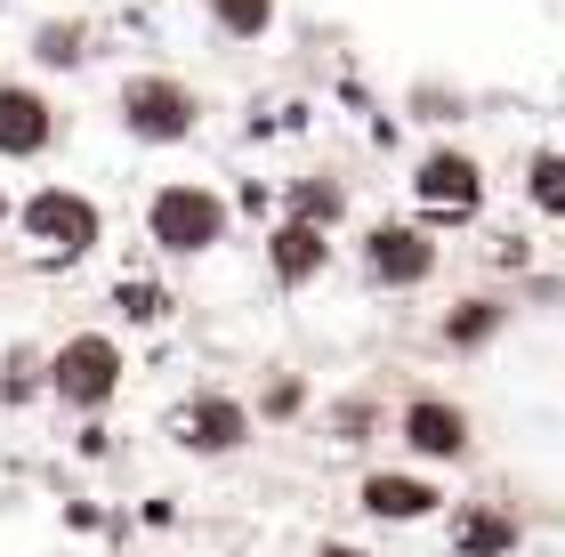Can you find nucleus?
Here are the masks:
<instances>
[{
    "mask_svg": "<svg viewBox=\"0 0 565 557\" xmlns=\"http://www.w3.org/2000/svg\"><path fill=\"white\" fill-rule=\"evenodd\" d=\"M33 388H49V356L41 347H9V364H0V404H24Z\"/></svg>",
    "mask_w": 565,
    "mask_h": 557,
    "instance_id": "obj_16",
    "label": "nucleus"
},
{
    "mask_svg": "<svg viewBox=\"0 0 565 557\" xmlns=\"http://www.w3.org/2000/svg\"><path fill=\"white\" fill-rule=\"evenodd\" d=\"M404 444H413L420 461H460V452H469V413H460L452 396H413L404 404Z\"/></svg>",
    "mask_w": 565,
    "mask_h": 557,
    "instance_id": "obj_9",
    "label": "nucleus"
},
{
    "mask_svg": "<svg viewBox=\"0 0 565 557\" xmlns=\"http://www.w3.org/2000/svg\"><path fill=\"white\" fill-rule=\"evenodd\" d=\"M364 283L372 291H420L428 275H436V243L420 235V226H404V218H388V226H372L364 235Z\"/></svg>",
    "mask_w": 565,
    "mask_h": 557,
    "instance_id": "obj_7",
    "label": "nucleus"
},
{
    "mask_svg": "<svg viewBox=\"0 0 565 557\" xmlns=\"http://www.w3.org/2000/svg\"><path fill=\"white\" fill-rule=\"evenodd\" d=\"M121 388V347L106 332H73L57 356H49V396L73 404V413H106Z\"/></svg>",
    "mask_w": 565,
    "mask_h": 557,
    "instance_id": "obj_6",
    "label": "nucleus"
},
{
    "mask_svg": "<svg viewBox=\"0 0 565 557\" xmlns=\"http://www.w3.org/2000/svg\"><path fill=\"white\" fill-rule=\"evenodd\" d=\"M501 332V308L493 299H460V308L445 315V347H460V356H469V347H484Z\"/></svg>",
    "mask_w": 565,
    "mask_h": 557,
    "instance_id": "obj_14",
    "label": "nucleus"
},
{
    "mask_svg": "<svg viewBox=\"0 0 565 557\" xmlns=\"http://www.w3.org/2000/svg\"><path fill=\"white\" fill-rule=\"evenodd\" d=\"M282 218H307V226H340L348 218V194L331 179H291L282 186Z\"/></svg>",
    "mask_w": 565,
    "mask_h": 557,
    "instance_id": "obj_13",
    "label": "nucleus"
},
{
    "mask_svg": "<svg viewBox=\"0 0 565 557\" xmlns=\"http://www.w3.org/2000/svg\"><path fill=\"white\" fill-rule=\"evenodd\" d=\"M299 404H307V388H299V379H275V388L259 396V413H267V420H291Z\"/></svg>",
    "mask_w": 565,
    "mask_h": 557,
    "instance_id": "obj_21",
    "label": "nucleus"
},
{
    "mask_svg": "<svg viewBox=\"0 0 565 557\" xmlns=\"http://www.w3.org/2000/svg\"><path fill=\"white\" fill-rule=\"evenodd\" d=\"M114 308L130 315V323H162V315H170V291L146 283V275H121V283H114Z\"/></svg>",
    "mask_w": 565,
    "mask_h": 557,
    "instance_id": "obj_17",
    "label": "nucleus"
},
{
    "mask_svg": "<svg viewBox=\"0 0 565 557\" xmlns=\"http://www.w3.org/2000/svg\"><path fill=\"white\" fill-rule=\"evenodd\" d=\"M57 138V106L33 82H0V162H33Z\"/></svg>",
    "mask_w": 565,
    "mask_h": 557,
    "instance_id": "obj_8",
    "label": "nucleus"
},
{
    "mask_svg": "<svg viewBox=\"0 0 565 557\" xmlns=\"http://www.w3.org/2000/svg\"><path fill=\"white\" fill-rule=\"evenodd\" d=\"M114 114H121V130H130L138 146H186L194 121H202L194 89L178 82V73H130L121 97H114Z\"/></svg>",
    "mask_w": 565,
    "mask_h": 557,
    "instance_id": "obj_3",
    "label": "nucleus"
},
{
    "mask_svg": "<svg viewBox=\"0 0 565 557\" xmlns=\"http://www.w3.org/2000/svg\"><path fill=\"white\" fill-rule=\"evenodd\" d=\"M316 557H364V549H355V542H323Z\"/></svg>",
    "mask_w": 565,
    "mask_h": 557,
    "instance_id": "obj_22",
    "label": "nucleus"
},
{
    "mask_svg": "<svg viewBox=\"0 0 565 557\" xmlns=\"http://www.w3.org/2000/svg\"><path fill=\"white\" fill-rule=\"evenodd\" d=\"M518 542H525V525L493 510V501H460L452 510V557H518Z\"/></svg>",
    "mask_w": 565,
    "mask_h": 557,
    "instance_id": "obj_11",
    "label": "nucleus"
},
{
    "mask_svg": "<svg viewBox=\"0 0 565 557\" xmlns=\"http://www.w3.org/2000/svg\"><path fill=\"white\" fill-rule=\"evenodd\" d=\"M372 420H380V413H372V396H348V404H331V420H323V428H331V444H364V437H372Z\"/></svg>",
    "mask_w": 565,
    "mask_h": 557,
    "instance_id": "obj_19",
    "label": "nucleus"
},
{
    "mask_svg": "<svg viewBox=\"0 0 565 557\" xmlns=\"http://www.w3.org/2000/svg\"><path fill=\"white\" fill-rule=\"evenodd\" d=\"M17 226H24V243H33L49 267H73V259H89V250L106 243V211H97L89 194H73V186H41L17 211Z\"/></svg>",
    "mask_w": 565,
    "mask_h": 557,
    "instance_id": "obj_1",
    "label": "nucleus"
},
{
    "mask_svg": "<svg viewBox=\"0 0 565 557\" xmlns=\"http://www.w3.org/2000/svg\"><path fill=\"white\" fill-rule=\"evenodd\" d=\"M436 510H445V493L413 469H372L364 476V517H380V525H420Z\"/></svg>",
    "mask_w": 565,
    "mask_h": 557,
    "instance_id": "obj_10",
    "label": "nucleus"
},
{
    "mask_svg": "<svg viewBox=\"0 0 565 557\" xmlns=\"http://www.w3.org/2000/svg\"><path fill=\"white\" fill-rule=\"evenodd\" d=\"M525 202H533L542 218H565V146L525 162Z\"/></svg>",
    "mask_w": 565,
    "mask_h": 557,
    "instance_id": "obj_15",
    "label": "nucleus"
},
{
    "mask_svg": "<svg viewBox=\"0 0 565 557\" xmlns=\"http://www.w3.org/2000/svg\"><path fill=\"white\" fill-rule=\"evenodd\" d=\"M413 202L436 226H469L484 211V162L460 154V146H428V154L413 162Z\"/></svg>",
    "mask_w": 565,
    "mask_h": 557,
    "instance_id": "obj_5",
    "label": "nucleus"
},
{
    "mask_svg": "<svg viewBox=\"0 0 565 557\" xmlns=\"http://www.w3.org/2000/svg\"><path fill=\"white\" fill-rule=\"evenodd\" d=\"M211 24H226L235 41H259L275 24V0H211Z\"/></svg>",
    "mask_w": 565,
    "mask_h": 557,
    "instance_id": "obj_18",
    "label": "nucleus"
},
{
    "mask_svg": "<svg viewBox=\"0 0 565 557\" xmlns=\"http://www.w3.org/2000/svg\"><path fill=\"white\" fill-rule=\"evenodd\" d=\"M146 235L170 250V259H202V250L226 243V194L178 179V186H153L146 202Z\"/></svg>",
    "mask_w": 565,
    "mask_h": 557,
    "instance_id": "obj_2",
    "label": "nucleus"
},
{
    "mask_svg": "<svg viewBox=\"0 0 565 557\" xmlns=\"http://www.w3.org/2000/svg\"><path fill=\"white\" fill-rule=\"evenodd\" d=\"M267 267H275V283H316V275L331 267V243H323V226H307V218H282L275 235H267Z\"/></svg>",
    "mask_w": 565,
    "mask_h": 557,
    "instance_id": "obj_12",
    "label": "nucleus"
},
{
    "mask_svg": "<svg viewBox=\"0 0 565 557\" xmlns=\"http://www.w3.org/2000/svg\"><path fill=\"white\" fill-rule=\"evenodd\" d=\"M0 218H9V194H0Z\"/></svg>",
    "mask_w": 565,
    "mask_h": 557,
    "instance_id": "obj_23",
    "label": "nucleus"
},
{
    "mask_svg": "<svg viewBox=\"0 0 565 557\" xmlns=\"http://www.w3.org/2000/svg\"><path fill=\"white\" fill-rule=\"evenodd\" d=\"M162 437L178 452H194V461H218V452H243L250 444V404H235L226 388H194L178 396L162 413Z\"/></svg>",
    "mask_w": 565,
    "mask_h": 557,
    "instance_id": "obj_4",
    "label": "nucleus"
},
{
    "mask_svg": "<svg viewBox=\"0 0 565 557\" xmlns=\"http://www.w3.org/2000/svg\"><path fill=\"white\" fill-rule=\"evenodd\" d=\"M41 65H82V24H41Z\"/></svg>",
    "mask_w": 565,
    "mask_h": 557,
    "instance_id": "obj_20",
    "label": "nucleus"
}]
</instances>
